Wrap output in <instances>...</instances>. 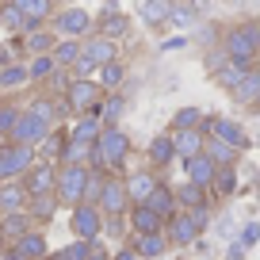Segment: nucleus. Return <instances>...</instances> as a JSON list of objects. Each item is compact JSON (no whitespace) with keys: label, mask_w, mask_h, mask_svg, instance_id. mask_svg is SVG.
I'll return each mask as SVG.
<instances>
[{"label":"nucleus","mask_w":260,"mask_h":260,"mask_svg":"<svg viewBox=\"0 0 260 260\" xmlns=\"http://www.w3.org/2000/svg\"><path fill=\"white\" fill-rule=\"evenodd\" d=\"M27 111H31V115H39L42 122H50V126H54V122H57V115L65 111V100H61V104H54L50 96H39V100H31V104H27Z\"/></svg>","instance_id":"473e14b6"},{"label":"nucleus","mask_w":260,"mask_h":260,"mask_svg":"<svg viewBox=\"0 0 260 260\" xmlns=\"http://www.w3.org/2000/svg\"><path fill=\"white\" fill-rule=\"evenodd\" d=\"M19 115H23V107H16V104H0V142H8V138H12V130H16Z\"/></svg>","instance_id":"ea45409f"},{"label":"nucleus","mask_w":260,"mask_h":260,"mask_svg":"<svg viewBox=\"0 0 260 260\" xmlns=\"http://www.w3.org/2000/svg\"><path fill=\"white\" fill-rule=\"evenodd\" d=\"M195 19H199V12L187 8V4H172V12H169V23H176V27H191Z\"/></svg>","instance_id":"c03bdc74"},{"label":"nucleus","mask_w":260,"mask_h":260,"mask_svg":"<svg viewBox=\"0 0 260 260\" xmlns=\"http://www.w3.org/2000/svg\"><path fill=\"white\" fill-rule=\"evenodd\" d=\"M230 96H234L237 104H260V73H252V69H249V73L230 88Z\"/></svg>","instance_id":"a878e982"},{"label":"nucleus","mask_w":260,"mask_h":260,"mask_svg":"<svg viewBox=\"0 0 260 260\" xmlns=\"http://www.w3.org/2000/svg\"><path fill=\"white\" fill-rule=\"evenodd\" d=\"M50 57H54L57 69H73L77 57H81V39H57V46H54Z\"/></svg>","instance_id":"bb28decb"},{"label":"nucleus","mask_w":260,"mask_h":260,"mask_svg":"<svg viewBox=\"0 0 260 260\" xmlns=\"http://www.w3.org/2000/svg\"><path fill=\"white\" fill-rule=\"evenodd\" d=\"M0 23L8 27V31H35V27L23 19V12H19L16 4H0Z\"/></svg>","instance_id":"a19ab883"},{"label":"nucleus","mask_w":260,"mask_h":260,"mask_svg":"<svg viewBox=\"0 0 260 260\" xmlns=\"http://www.w3.org/2000/svg\"><path fill=\"white\" fill-rule=\"evenodd\" d=\"M100 35H104V39H111V42H115V39H122V35H130V19L107 8V12H104V19H100Z\"/></svg>","instance_id":"7c9ffc66"},{"label":"nucleus","mask_w":260,"mask_h":260,"mask_svg":"<svg viewBox=\"0 0 260 260\" xmlns=\"http://www.w3.org/2000/svg\"><path fill=\"white\" fill-rule=\"evenodd\" d=\"M211 226V207H199V211H176L169 222H165V234H169L172 245H195L203 237V230Z\"/></svg>","instance_id":"f257e3e1"},{"label":"nucleus","mask_w":260,"mask_h":260,"mask_svg":"<svg viewBox=\"0 0 260 260\" xmlns=\"http://www.w3.org/2000/svg\"><path fill=\"white\" fill-rule=\"evenodd\" d=\"M184 46H187V39H184V35H176V39L161 42V50H165V54H169V50H184Z\"/></svg>","instance_id":"3c124183"},{"label":"nucleus","mask_w":260,"mask_h":260,"mask_svg":"<svg viewBox=\"0 0 260 260\" xmlns=\"http://www.w3.org/2000/svg\"><path fill=\"white\" fill-rule=\"evenodd\" d=\"M203 134H207V138L226 142V146H234V149L249 146V134H245L234 119H226V115H203Z\"/></svg>","instance_id":"0eeeda50"},{"label":"nucleus","mask_w":260,"mask_h":260,"mask_svg":"<svg viewBox=\"0 0 260 260\" xmlns=\"http://www.w3.org/2000/svg\"><path fill=\"white\" fill-rule=\"evenodd\" d=\"M169 12H172V4H165V0H146L138 8V16L146 19L149 27H161V23H169Z\"/></svg>","instance_id":"72a5a7b5"},{"label":"nucleus","mask_w":260,"mask_h":260,"mask_svg":"<svg viewBox=\"0 0 260 260\" xmlns=\"http://www.w3.org/2000/svg\"><path fill=\"white\" fill-rule=\"evenodd\" d=\"M222 50H226V57H234V61H245V65H249L252 57L260 54L256 42L245 35V27H234V31H226V39H222Z\"/></svg>","instance_id":"f8f14e48"},{"label":"nucleus","mask_w":260,"mask_h":260,"mask_svg":"<svg viewBox=\"0 0 260 260\" xmlns=\"http://www.w3.org/2000/svg\"><path fill=\"white\" fill-rule=\"evenodd\" d=\"M172 142H176V157H180V161L199 157L207 149V134H203V130H172Z\"/></svg>","instance_id":"dca6fc26"},{"label":"nucleus","mask_w":260,"mask_h":260,"mask_svg":"<svg viewBox=\"0 0 260 260\" xmlns=\"http://www.w3.org/2000/svg\"><path fill=\"white\" fill-rule=\"evenodd\" d=\"M100 130H104V119H100V111H88V115H77V122H73V130H69V138H77V142H96L100 138Z\"/></svg>","instance_id":"5701e85b"},{"label":"nucleus","mask_w":260,"mask_h":260,"mask_svg":"<svg viewBox=\"0 0 260 260\" xmlns=\"http://www.w3.org/2000/svg\"><path fill=\"white\" fill-rule=\"evenodd\" d=\"M256 241H260V222H249V226L241 230V237H237V245H241V249H252Z\"/></svg>","instance_id":"de8ad7c7"},{"label":"nucleus","mask_w":260,"mask_h":260,"mask_svg":"<svg viewBox=\"0 0 260 260\" xmlns=\"http://www.w3.org/2000/svg\"><path fill=\"white\" fill-rule=\"evenodd\" d=\"M119 115H122V100L119 96H104V104H100V119H104V126H115Z\"/></svg>","instance_id":"37998d69"},{"label":"nucleus","mask_w":260,"mask_h":260,"mask_svg":"<svg viewBox=\"0 0 260 260\" xmlns=\"http://www.w3.org/2000/svg\"><path fill=\"white\" fill-rule=\"evenodd\" d=\"M39 161L35 146H19V142H0V184L4 180H23V172Z\"/></svg>","instance_id":"20e7f679"},{"label":"nucleus","mask_w":260,"mask_h":260,"mask_svg":"<svg viewBox=\"0 0 260 260\" xmlns=\"http://www.w3.org/2000/svg\"><path fill=\"white\" fill-rule=\"evenodd\" d=\"M84 260H111V252H107V249H104L100 241H92V252H88Z\"/></svg>","instance_id":"8fccbe9b"},{"label":"nucleus","mask_w":260,"mask_h":260,"mask_svg":"<svg viewBox=\"0 0 260 260\" xmlns=\"http://www.w3.org/2000/svg\"><path fill=\"white\" fill-rule=\"evenodd\" d=\"M54 73H57V65H54V57H50V54L31 57V65H27V77H31V81H50Z\"/></svg>","instance_id":"e433bc0d"},{"label":"nucleus","mask_w":260,"mask_h":260,"mask_svg":"<svg viewBox=\"0 0 260 260\" xmlns=\"http://www.w3.org/2000/svg\"><path fill=\"white\" fill-rule=\"evenodd\" d=\"M4 4H8V0H4Z\"/></svg>","instance_id":"4d7b16f0"},{"label":"nucleus","mask_w":260,"mask_h":260,"mask_svg":"<svg viewBox=\"0 0 260 260\" xmlns=\"http://www.w3.org/2000/svg\"><path fill=\"white\" fill-rule=\"evenodd\" d=\"M130 245H134V252H138L142 260H161L165 252L172 249V241H169L165 230H161V234H134V241H130Z\"/></svg>","instance_id":"ddd939ff"},{"label":"nucleus","mask_w":260,"mask_h":260,"mask_svg":"<svg viewBox=\"0 0 260 260\" xmlns=\"http://www.w3.org/2000/svg\"><path fill=\"white\" fill-rule=\"evenodd\" d=\"M57 207H61V203H57L54 191H50V195H35L31 203H27V214H31V222H50L57 214Z\"/></svg>","instance_id":"c85d7f7f"},{"label":"nucleus","mask_w":260,"mask_h":260,"mask_svg":"<svg viewBox=\"0 0 260 260\" xmlns=\"http://www.w3.org/2000/svg\"><path fill=\"white\" fill-rule=\"evenodd\" d=\"M245 35H249V39L256 42V50H260V19H252V23H245Z\"/></svg>","instance_id":"603ef678"},{"label":"nucleus","mask_w":260,"mask_h":260,"mask_svg":"<svg viewBox=\"0 0 260 260\" xmlns=\"http://www.w3.org/2000/svg\"><path fill=\"white\" fill-rule=\"evenodd\" d=\"M31 195H27L23 180H4L0 184V214H16V211H27Z\"/></svg>","instance_id":"4468645a"},{"label":"nucleus","mask_w":260,"mask_h":260,"mask_svg":"<svg viewBox=\"0 0 260 260\" xmlns=\"http://www.w3.org/2000/svg\"><path fill=\"white\" fill-rule=\"evenodd\" d=\"M130 230H134V234H161L165 218L153 211V207L138 203V207H130Z\"/></svg>","instance_id":"f3484780"},{"label":"nucleus","mask_w":260,"mask_h":260,"mask_svg":"<svg viewBox=\"0 0 260 260\" xmlns=\"http://www.w3.org/2000/svg\"><path fill=\"white\" fill-rule=\"evenodd\" d=\"M88 153H92V146H88V142L65 138V146H61V157H57V165H88Z\"/></svg>","instance_id":"2f4dec72"},{"label":"nucleus","mask_w":260,"mask_h":260,"mask_svg":"<svg viewBox=\"0 0 260 260\" xmlns=\"http://www.w3.org/2000/svg\"><path fill=\"white\" fill-rule=\"evenodd\" d=\"M165 4H180V0H165Z\"/></svg>","instance_id":"6e6d98bb"},{"label":"nucleus","mask_w":260,"mask_h":260,"mask_svg":"<svg viewBox=\"0 0 260 260\" xmlns=\"http://www.w3.org/2000/svg\"><path fill=\"white\" fill-rule=\"evenodd\" d=\"M8 4H16L31 27H42L50 16H54V0H8Z\"/></svg>","instance_id":"412c9836"},{"label":"nucleus","mask_w":260,"mask_h":260,"mask_svg":"<svg viewBox=\"0 0 260 260\" xmlns=\"http://www.w3.org/2000/svg\"><path fill=\"white\" fill-rule=\"evenodd\" d=\"M184 172H187V180H191V184L211 187L214 176H218V165H214L207 153H199V157H187V161H184Z\"/></svg>","instance_id":"2eb2a0df"},{"label":"nucleus","mask_w":260,"mask_h":260,"mask_svg":"<svg viewBox=\"0 0 260 260\" xmlns=\"http://www.w3.org/2000/svg\"><path fill=\"white\" fill-rule=\"evenodd\" d=\"M31 77H27V65H4L0 69V92H12L19 88V84H27Z\"/></svg>","instance_id":"c9c22d12"},{"label":"nucleus","mask_w":260,"mask_h":260,"mask_svg":"<svg viewBox=\"0 0 260 260\" xmlns=\"http://www.w3.org/2000/svg\"><path fill=\"white\" fill-rule=\"evenodd\" d=\"M50 130H54L50 122H42L39 115H31V111L23 107V115H19V122H16V130H12L8 142H19V146H35V149H39L42 142L50 138Z\"/></svg>","instance_id":"6e6552de"},{"label":"nucleus","mask_w":260,"mask_h":260,"mask_svg":"<svg viewBox=\"0 0 260 260\" xmlns=\"http://www.w3.org/2000/svg\"><path fill=\"white\" fill-rule=\"evenodd\" d=\"M203 153L211 157L218 169H234V165H237V153H241V149L226 146V142H218V138H207V149H203Z\"/></svg>","instance_id":"cd10ccee"},{"label":"nucleus","mask_w":260,"mask_h":260,"mask_svg":"<svg viewBox=\"0 0 260 260\" xmlns=\"http://www.w3.org/2000/svg\"><path fill=\"white\" fill-rule=\"evenodd\" d=\"M61 100H65V111H73V115L100 111V104H104V84H100V81H81V77H73Z\"/></svg>","instance_id":"7ed1b4c3"},{"label":"nucleus","mask_w":260,"mask_h":260,"mask_svg":"<svg viewBox=\"0 0 260 260\" xmlns=\"http://www.w3.org/2000/svg\"><path fill=\"white\" fill-rule=\"evenodd\" d=\"M245 73H249V65H245V61H234V57H226V61H222L218 69H214V81H218L222 88L230 92V88H234V84L241 81Z\"/></svg>","instance_id":"c756f323"},{"label":"nucleus","mask_w":260,"mask_h":260,"mask_svg":"<svg viewBox=\"0 0 260 260\" xmlns=\"http://www.w3.org/2000/svg\"><path fill=\"white\" fill-rule=\"evenodd\" d=\"M157 184H161V176H157L153 169H138V172H130V176H126V195H130V207L146 203L149 195L157 191Z\"/></svg>","instance_id":"9b49d317"},{"label":"nucleus","mask_w":260,"mask_h":260,"mask_svg":"<svg viewBox=\"0 0 260 260\" xmlns=\"http://www.w3.org/2000/svg\"><path fill=\"white\" fill-rule=\"evenodd\" d=\"M88 165H57V203L73 211L77 203H84V184H88Z\"/></svg>","instance_id":"f03ea898"},{"label":"nucleus","mask_w":260,"mask_h":260,"mask_svg":"<svg viewBox=\"0 0 260 260\" xmlns=\"http://www.w3.org/2000/svg\"><path fill=\"white\" fill-rule=\"evenodd\" d=\"M176 203H180V211L211 207V187H199V184H191V180H184V184L176 187Z\"/></svg>","instance_id":"a211bd4d"},{"label":"nucleus","mask_w":260,"mask_h":260,"mask_svg":"<svg viewBox=\"0 0 260 260\" xmlns=\"http://www.w3.org/2000/svg\"><path fill=\"white\" fill-rule=\"evenodd\" d=\"M111 260H142V256L134 252V245H122V249H115V252H111Z\"/></svg>","instance_id":"09e8293b"},{"label":"nucleus","mask_w":260,"mask_h":260,"mask_svg":"<svg viewBox=\"0 0 260 260\" xmlns=\"http://www.w3.org/2000/svg\"><path fill=\"white\" fill-rule=\"evenodd\" d=\"M0 230H4V241L16 245L19 237H23L27 230H35V226H31V214L27 211H16V214H0Z\"/></svg>","instance_id":"393cba45"},{"label":"nucleus","mask_w":260,"mask_h":260,"mask_svg":"<svg viewBox=\"0 0 260 260\" xmlns=\"http://www.w3.org/2000/svg\"><path fill=\"white\" fill-rule=\"evenodd\" d=\"M54 46H57V39L50 31H39V27H35V31L27 35V50H31L35 57H39V54H54Z\"/></svg>","instance_id":"58836bf2"},{"label":"nucleus","mask_w":260,"mask_h":260,"mask_svg":"<svg viewBox=\"0 0 260 260\" xmlns=\"http://www.w3.org/2000/svg\"><path fill=\"white\" fill-rule=\"evenodd\" d=\"M122 77H126V65H122L119 57L107 61V65H100V84H104V88H119Z\"/></svg>","instance_id":"79ce46f5"},{"label":"nucleus","mask_w":260,"mask_h":260,"mask_svg":"<svg viewBox=\"0 0 260 260\" xmlns=\"http://www.w3.org/2000/svg\"><path fill=\"white\" fill-rule=\"evenodd\" d=\"M146 157L153 169H165V165L176 161V142H172V134H157L153 142L146 146Z\"/></svg>","instance_id":"6ab92c4d"},{"label":"nucleus","mask_w":260,"mask_h":260,"mask_svg":"<svg viewBox=\"0 0 260 260\" xmlns=\"http://www.w3.org/2000/svg\"><path fill=\"white\" fill-rule=\"evenodd\" d=\"M172 130H203V111L199 107H180L172 115Z\"/></svg>","instance_id":"f704fd0d"},{"label":"nucleus","mask_w":260,"mask_h":260,"mask_svg":"<svg viewBox=\"0 0 260 260\" xmlns=\"http://www.w3.org/2000/svg\"><path fill=\"white\" fill-rule=\"evenodd\" d=\"M0 260H27V256H23V252H16V249H12V245H8V249L0 252Z\"/></svg>","instance_id":"864d4df0"},{"label":"nucleus","mask_w":260,"mask_h":260,"mask_svg":"<svg viewBox=\"0 0 260 260\" xmlns=\"http://www.w3.org/2000/svg\"><path fill=\"white\" fill-rule=\"evenodd\" d=\"M4 249H8V241H4V230H0V252H4Z\"/></svg>","instance_id":"5fc2aeb1"},{"label":"nucleus","mask_w":260,"mask_h":260,"mask_svg":"<svg viewBox=\"0 0 260 260\" xmlns=\"http://www.w3.org/2000/svg\"><path fill=\"white\" fill-rule=\"evenodd\" d=\"M146 207H153V211L161 214L165 222H169L172 214L180 211V203H176V187H169V184H157V191L146 199Z\"/></svg>","instance_id":"b1692460"},{"label":"nucleus","mask_w":260,"mask_h":260,"mask_svg":"<svg viewBox=\"0 0 260 260\" xmlns=\"http://www.w3.org/2000/svg\"><path fill=\"white\" fill-rule=\"evenodd\" d=\"M69 226H73V237H81V241H100V234H104V211L96 203H77L69 211Z\"/></svg>","instance_id":"423d86ee"},{"label":"nucleus","mask_w":260,"mask_h":260,"mask_svg":"<svg viewBox=\"0 0 260 260\" xmlns=\"http://www.w3.org/2000/svg\"><path fill=\"white\" fill-rule=\"evenodd\" d=\"M69 73H73V77H81V81H92V73H100V65L96 61H92V57H77V65H73V69H69Z\"/></svg>","instance_id":"49530a36"},{"label":"nucleus","mask_w":260,"mask_h":260,"mask_svg":"<svg viewBox=\"0 0 260 260\" xmlns=\"http://www.w3.org/2000/svg\"><path fill=\"white\" fill-rule=\"evenodd\" d=\"M12 249L23 252L27 260H46V256H50V245H46V234H42V230H27V234L12 245Z\"/></svg>","instance_id":"aec40b11"},{"label":"nucleus","mask_w":260,"mask_h":260,"mask_svg":"<svg viewBox=\"0 0 260 260\" xmlns=\"http://www.w3.org/2000/svg\"><path fill=\"white\" fill-rule=\"evenodd\" d=\"M211 191L218 195V199H230V195L237 191V169H218V176H214Z\"/></svg>","instance_id":"4c0bfd02"},{"label":"nucleus","mask_w":260,"mask_h":260,"mask_svg":"<svg viewBox=\"0 0 260 260\" xmlns=\"http://www.w3.org/2000/svg\"><path fill=\"white\" fill-rule=\"evenodd\" d=\"M23 187H27V195H50L57 187V165L54 161H35L31 169L23 172Z\"/></svg>","instance_id":"1a4fd4ad"},{"label":"nucleus","mask_w":260,"mask_h":260,"mask_svg":"<svg viewBox=\"0 0 260 260\" xmlns=\"http://www.w3.org/2000/svg\"><path fill=\"white\" fill-rule=\"evenodd\" d=\"M81 54L92 57L96 65H107V61H115V42L104 39V35H88V39L81 42Z\"/></svg>","instance_id":"4be33fe9"},{"label":"nucleus","mask_w":260,"mask_h":260,"mask_svg":"<svg viewBox=\"0 0 260 260\" xmlns=\"http://www.w3.org/2000/svg\"><path fill=\"white\" fill-rule=\"evenodd\" d=\"M54 31L61 35V39H88L92 31V16L84 8H65L54 16Z\"/></svg>","instance_id":"9d476101"},{"label":"nucleus","mask_w":260,"mask_h":260,"mask_svg":"<svg viewBox=\"0 0 260 260\" xmlns=\"http://www.w3.org/2000/svg\"><path fill=\"white\" fill-rule=\"evenodd\" d=\"M100 211H104V218H122V214H130V195H126V176H119V172H111V176L104 180V191H100Z\"/></svg>","instance_id":"39448f33"},{"label":"nucleus","mask_w":260,"mask_h":260,"mask_svg":"<svg viewBox=\"0 0 260 260\" xmlns=\"http://www.w3.org/2000/svg\"><path fill=\"white\" fill-rule=\"evenodd\" d=\"M61 146H65V138H61V134H54V130H50V138H46V142H42V146H39L42 161H54V157H61Z\"/></svg>","instance_id":"a18cd8bd"}]
</instances>
